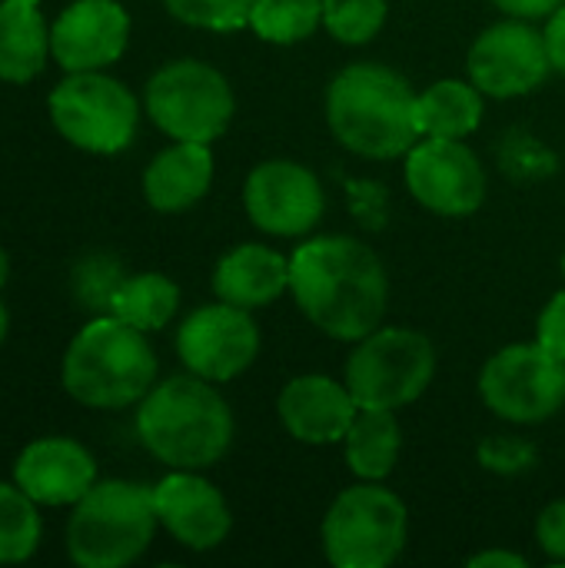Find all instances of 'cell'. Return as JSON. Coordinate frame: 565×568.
<instances>
[{
	"label": "cell",
	"mask_w": 565,
	"mask_h": 568,
	"mask_svg": "<svg viewBox=\"0 0 565 568\" xmlns=\"http://www.w3.org/2000/svg\"><path fill=\"white\" fill-rule=\"evenodd\" d=\"M290 293L316 329L356 343L380 329L390 283L380 256L366 243L353 236H316L290 256Z\"/></svg>",
	"instance_id": "cell-1"
},
{
	"label": "cell",
	"mask_w": 565,
	"mask_h": 568,
	"mask_svg": "<svg viewBox=\"0 0 565 568\" xmlns=\"http://www.w3.org/2000/svg\"><path fill=\"white\" fill-rule=\"evenodd\" d=\"M326 120L333 136L356 156L396 160L416 146V93L383 63H350L326 90Z\"/></svg>",
	"instance_id": "cell-2"
},
{
	"label": "cell",
	"mask_w": 565,
	"mask_h": 568,
	"mask_svg": "<svg viewBox=\"0 0 565 568\" xmlns=\"http://www.w3.org/2000/svg\"><path fill=\"white\" fill-rule=\"evenodd\" d=\"M137 436L170 469H210L233 443V413L196 373L157 383L137 409Z\"/></svg>",
	"instance_id": "cell-3"
},
{
	"label": "cell",
	"mask_w": 565,
	"mask_h": 568,
	"mask_svg": "<svg viewBox=\"0 0 565 568\" xmlns=\"http://www.w3.org/2000/svg\"><path fill=\"white\" fill-rule=\"evenodd\" d=\"M70 399L90 409H123L140 403L157 383V353L147 333L113 313L87 323L67 346L60 366Z\"/></svg>",
	"instance_id": "cell-4"
},
{
	"label": "cell",
	"mask_w": 565,
	"mask_h": 568,
	"mask_svg": "<svg viewBox=\"0 0 565 568\" xmlns=\"http://www.w3.org/2000/svg\"><path fill=\"white\" fill-rule=\"evenodd\" d=\"M157 526L150 486L130 479L93 483L90 493L73 503L67 552L80 568H123L147 552Z\"/></svg>",
	"instance_id": "cell-5"
},
{
	"label": "cell",
	"mask_w": 565,
	"mask_h": 568,
	"mask_svg": "<svg viewBox=\"0 0 565 568\" xmlns=\"http://www.w3.org/2000/svg\"><path fill=\"white\" fill-rule=\"evenodd\" d=\"M433 373L436 349L430 336L403 326H380L356 339L343 383L360 409H403L426 393Z\"/></svg>",
	"instance_id": "cell-6"
},
{
	"label": "cell",
	"mask_w": 565,
	"mask_h": 568,
	"mask_svg": "<svg viewBox=\"0 0 565 568\" xmlns=\"http://www.w3.org/2000/svg\"><path fill=\"white\" fill-rule=\"evenodd\" d=\"M406 506L380 483L343 489L323 519V552L336 568H386L406 549Z\"/></svg>",
	"instance_id": "cell-7"
},
{
	"label": "cell",
	"mask_w": 565,
	"mask_h": 568,
	"mask_svg": "<svg viewBox=\"0 0 565 568\" xmlns=\"http://www.w3.org/2000/svg\"><path fill=\"white\" fill-rule=\"evenodd\" d=\"M50 120L77 150L110 156L133 143L140 106L127 83L100 70H80L67 73V80L53 87Z\"/></svg>",
	"instance_id": "cell-8"
},
{
	"label": "cell",
	"mask_w": 565,
	"mask_h": 568,
	"mask_svg": "<svg viewBox=\"0 0 565 568\" xmlns=\"http://www.w3.org/2000/svg\"><path fill=\"white\" fill-rule=\"evenodd\" d=\"M150 120L173 140L213 143L226 133L236 100L226 77L203 60H173L160 67L143 93Z\"/></svg>",
	"instance_id": "cell-9"
},
{
	"label": "cell",
	"mask_w": 565,
	"mask_h": 568,
	"mask_svg": "<svg viewBox=\"0 0 565 568\" xmlns=\"http://www.w3.org/2000/svg\"><path fill=\"white\" fill-rule=\"evenodd\" d=\"M480 396L506 423H543L565 406V363L539 343L506 346L483 366Z\"/></svg>",
	"instance_id": "cell-10"
},
{
	"label": "cell",
	"mask_w": 565,
	"mask_h": 568,
	"mask_svg": "<svg viewBox=\"0 0 565 568\" xmlns=\"http://www.w3.org/2000/svg\"><path fill=\"white\" fill-rule=\"evenodd\" d=\"M176 353L190 373L210 383H230L253 366L260 353V329L250 310L220 300L193 310L180 323Z\"/></svg>",
	"instance_id": "cell-11"
},
{
	"label": "cell",
	"mask_w": 565,
	"mask_h": 568,
	"mask_svg": "<svg viewBox=\"0 0 565 568\" xmlns=\"http://www.w3.org/2000/svg\"><path fill=\"white\" fill-rule=\"evenodd\" d=\"M406 186L440 216H470L486 200V173L463 140L420 136L406 153Z\"/></svg>",
	"instance_id": "cell-12"
},
{
	"label": "cell",
	"mask_w": 565,
	"mask_h": 568,
	"mask_svg": "<svg viewBox=\"0 0 565 568\" xmlns=\"http://www.w3.org/2000/svg\"><path fill=\"white\" fill-rule=\"evenodd\" d=\"M470 80L483 90V97L509 100L536 90L553 63L546 50V37L529 27V20L509 17L503 23L486 27L470 47Z\"/></svg>",
	"instance_id": "cell-13"
},
{
	"label": "cell",
	"mask_w": 565,
	"mask_h": 568,
	"mask_svg": "<svg viewBox=\"0 0 565 568\" xmlns=\"http://www.w3.org/2000/svg\"><path fill=\"white\" fill-rule=\"evenodd\" d=\"M243 206L256 230L270 236H303L320 223L326 196L310 166L293 160H266L250 170Z\"/></svg>",
	"instance_id": "cell-14"
},
{
	"label": "cell",
	"mask_w": 565,
	"mask_h": 568,
	"mask_svg": "<svg viewBox=\"0 0 565 568\" xmlns=\"http://www.w3.org/2000/svg\"><path fill=\"white\" fill-rule=\"evenodd\" d=\"M130 40V17L117 0H73L50 27V57L67 70H103Z\"/></svg>",
	"instance_id": "cell-15"
},
{
	"label": "cell",
	"mask_w": 565,
	"mask_h": 568,
	"mask_svg": "<svg viewBox=\"0 0 565 568\" xmlns=\"http://www.w3.org/2000/svg\"><path fill=\"white\" fill-rule=\"evenodd\" d=\"M160 526L186 549L210 552L216 549L233 526L230 506L213 483L193 469H173L153 486Z\"/></svg>",
	"instance_id": "cell-16"
},
{
	"label": "cell",
	"mask_w": 565,
	"mask_h": 568,
	"mask_svg": "<svg viewBox=\"0 0 565 568\" xmlns=\"http://www.w3.org/2000/svg\"><path fill=\"white\" fill-rule=\"evenodd\" d=\"M13 483L37 506H73L97 483V463L80 443L50 436L30 443L17 456Z\"/></svg>",
	"instance_id": "cell-17"
},
{
	"label": "cell",
	"mask_w": 565,
	"mask_h": 568,
	"mask_svg": "<svg viewBox=\"0 0 565 568\" xmlns=\"http://www.w3.org/2000/svg\"><path fill=\"white\" fill-rule=\"evenodd\" d=\"M280 423L283 429L306 446H330L343 443L350 433L360 406L346 383H333L330 376H296L283 386L280 399Z\"/></svg>",
	"instance_id": "cell-18"
},
{
	"label": "cell",
	"mask_w": 565,
	"mask_h": 568,
	"mask_svg": "<svg viewBox=\"0 0 565 568\" xmlns=\"http://www.w3.org/2000/svg\"><path fill=\"white\" fill-rule=\"evenodd\" d=\"M213 183V153L210 143L176 140L157 153L143 173V196L160 213H183L196 206Z\"/></svg>",
	"instance_id": "cell-19"
},
{
	"label": "cell",
	"mask_w": 565,
	"mask_h": 568,
	"mask_svg": "<svg viewBox=\"0 0 565 568\" xmlns=\"http://www.w3.org/2000/svg\"><path fill=\"white\" fill-rule=\"evenodd\" d=\"M290 290V260L270 246L243 243L230 250L213 270V293L223 303L260 310Z\"/></svg>",
	"instance_id": "cell-20"
},
{
	"label": "cell",
	"mask_w": 565,
	"mask_h": 568,
	"mask_svg": "<svg viewBox=\"0 0 565 568\" xmlns=\"http://www.w3.org/2000/svg\"><path fill=\"white\" fill-rule=\"evenodd\" d=\"M50 57V27L40 3L0 0V80L30 83Z\"/></svg>",
	"instance_id": "cell-21"
},
{
	"label": "cell",
	"mask_w": 565,
	"mask_h": 568,
	"mask_svg": "<svg viewBox=\"0 0 565 568\" xmlns=\"http://www.w3.org/2000/svg\"><path fill=\"white\" fill-rule=\"evenodd\" d=\"M346 466L366 479L380 483L396 469L400 449H403V429L396 419V409H360L350 433L343 436Z\"/></svg>",
	"instance_id": "cell-22"
},
{
	"label": "cell",
	"mask_w": 565,
	"mask_h": 568,
	"mask_svg": "<svg viewBox=\"0 0 565 568\" xmlns=\"http://www.w3.org/2000/svg\"><path fill=\"white\" fill-rule=\"evenodd\" d=\"M416 120L423 136L466 140L483 123V90L473 80H440L416 93Z\"/></svg>",
	"instance_id": "cell-23"
},
{
	"label": "cell",
	"mask_w": 565,
	"mask_h": 568,
	"mask_svg": "<svg viewBox=\"0 0 565 568\" xmlns=\"http://www.w3.org/2000/svg\"><path fill=\"white\" fill-rule=\"evenodd\" d=\"M176 306H180V286L170 276L137 273V276L120 280V286L110 296L107 313H113L117 320H123L143 333H153L173 320Z\"/></svg>",
	"instance_id": "cell-24"
},
{
	"label": "cell",
	"mask_w": 565,
	"mask_h": 568,
	"mask_svg": "<svg viewBox=\"0 0 565 568\" xmlns=\"http://www.w3.org/2000/svg\"><path fill=\"white\" fill-rule=\"evenodd\" d=\"M323 23V0H256L250 10V27L266 43H300L313 37Z\"/></svg>",
	"instance_id": "cell-25"
},
{
	"label": "cell",
	"mask_w": 565,
	"mask_h": 568,
	"mask_svg": "<svg viewBox=\"0 0 565 568\" xmlns=\"http://www.w3.org/2000/svg\"><path fill=\"white\" fill-rule=\"evenodd\" d=\"M40 546L37 503L13 483H0V566L27 562Z\"/></svg>",
	"instance_id": "cell-26"
},
{
	"label": "cell",
	"mask_w": 565,
	"mask_h": 568,
	"mask_svg": "<svg viewBox=\"0 0 565 568\" xmlns=\"http://www.w3.org/2000/svg\"><path fill=\"white\" fill-rule=\"evenodd\" d=\"M386 23V0H323V27L340 43H370Z\"/></svg>",
	"instance_id": "cell-27"
},
{
	"label": "cell",
	"mask_w": 565,
	"mask_h": 568,
	"mask_svg": "<svg viewBox=\"0 0 565 568\" xmlns=\"http://www.w3.org/2000/svg\"><path fill=\"white\" fill-rule=\"evenodd\" d=\"M163 3L186 27L226 33V30L250 27V10L256 0H163Z\"/></svg>",
	"instance_id": "cell-28"
},
{
	"label": "cell",
	"mask_w": 565,
	"mask_h": 568,
	"mask_svg": "<svg viewBox=\"0 0 565 568\" xmlns=\"http://www.w3.org/2000/svg\"><path fill=\"white\" fill-rule=\"evenodd\" d=\"M480 463L493 473L513 476L536 463V446L516 436H493L480 446Z\"/></svg>",
	"instance_id": "cell-29"
},
{
	"label": "cell",
	"mask_w": 565,
	"mask_h": 568,
	"mask_svg": "<svg viewBox=\"0 0 565 568\" xmlns=\"http://www.w3.org/2000/svg\"><path fill=\"white\" fill-rule=\"evenodd\" d=\"M536 343L553 353L556 359L565 363V290H559L546 310L539 313V323H536Z\"/></svg>",
	"instance_id": "cell-30"
},
{
	"label": "cell",
	"mask_w": 565,
	"mask_h": 568,
	"mask_svg": "<svg viewBox=\"0 0 565 568\" xmlns=\"http://www.w3.org/2000/svg\"><path fill=\"white\" fill-rule=\"evenodd\" d=\"M536 542L553 562H565V499L543 509L536 523Z\"/></svg>",
	"instance_id": "cell-31"
},
{
	"label": "cell",
	"mask_w": 565,
	"mask_h": 568,
	"mask_svg": "<svg viewBox=\"0 0 565 568\" xmlns=\"http://www.w3.org/2000/svg\"><path fill=\"white\" fill-rule=\"evenodd\" d=\"M546 50H549V63L556 73L565 77V3H559L549 17H546Z\"/></svg>",
	"instance_id": "cell-32"
},
{
	"label": "cell",
	"mask_w": 565,
	"mask_h": 568,
	"mask_svg": "<svg viewBox=\"0 0 565 568\" xmlns=\"http://www.w3.org/2000/svg\"><path fill=\"white\" fill-rule=\"evenodd\" d=\"M503 13L509 17H519V20H543L549 17L559 3L565 0H493Z\"/></svg>",
	"instance_id": "cell-33"
},
{
	"label": "cell",
	"mask_w": 565,
	"mask_h": 568,
	"mask_svg": "<svg viewBox=\"0 0 565 568\" xmlns=\"http://www.w3.org/2000/svg\"><path fill=\"white\" fill-rule=\"evenodd\" d=\"M470 566L473 568H526V559H523V556H516V552H509V549H486V552L473 556V559H470Z\"/></svg>",
	"instance_id": "cell-34"
},
{
	"label": "cell",
	"mask_w": 565,
	"mask_h": 568,
	"mask_svg": "<svg viewBox=\"0 0 565 568\" xmlns=\"http://www.w3.org/2000/svg\"><path fill=\"white\" fill-rule=\"evenodd\" d=\"M7 273H10V260H7V253L0 250V290H3V283H7Z\"/></svg>",
	"instance_id": "cell-35"
},
{
	"label": "cell",
	"mask_w": 565,
	"mask_h": 568,
	"mask_svg": "<svg viewBox=\"0 0 565 568\" xmlns=\"http://www.w3.org/2000/svg\"><path fill=\"white\" fill-rule=\"evenodd\" d=\"M3 336H7V310L0 303V343H3Z\"/></svg>",
	"instance_id": "cell-36"
},
{
	"label": "cell",
	"mask_w": 565,
	"mask_h": 568,
	"mask_svg": "<svg viewBox=\"0 0 565 568\" xmlns=\"http://www.w3.org/2000/svg\"><path fill=\"white\" fill-rule=\"evenodd\" d=\"M563 276H565V253H563Z\"/></svg>",
	"instance_id": "cell-37"
},
{
	"label": "cell",
	"mask_w": 565,
	"mask_h": 568,
	"mask_svg": "<svg viewBox=\"0 0 565 568\" xmlns=\"http://www.w3.org/2000/svg\"><path fill=\"white\" fill-rule=\"evenodd\" d=\"M30 3H40V0H30Z\"/></svg>",
	"instance_id": "cell-38"
}]
</instances>
